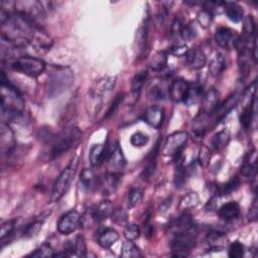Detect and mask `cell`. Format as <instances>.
<instances>
[{"label": "cell", "mask_w": 258, "mask_h": 258, "mask_svg": "<svg viewBox=\"0 0 258 258\" xmlns=\"http://www.w3.org/2000/svg\"><path fill=\"white\" fill-rule=\"evenodd\" d=\"M123 98H124V95H123V94H119V95H117V96L115 97L114 101L112 102V104L110 105V107H109V109H108V112H107V114H106V117L111 116V115L116 111V109L118 108L119 104H120V103L122 102Z\"/></svg>", "instance_id": "11a10c76"}, {"label": "cell", "mask_w": 258, "mask_h": 258, "mask_svg": "<svg viewBox=\"0 0 258 258\" xmlns=\"http://www.w3.org/2000/svg\"><path fill=\"white\" fill-rule=\"evenodd\" d=\"M148 141H149V138L146 134H144L143 132H136L131 136L130 143L134 147H143L145 144H147Z\"/></svg>", "instance_id": "7dc6e473"}, {"label": "cell", "mask_w": 258, "mask_h": 258, "mask_svg": "<svg viewBox=\"0 0 258 258\" xmlns=\"http://www.w3.org/2000/svg\"><path fill=\"white\" fill-rule=\"evenodd\" d=\"M143 192L141 189L138 188L131 189L128 193V207L133 208L137 204H140L143 200Z\"/></svg>", "instance_id": "b9f144b4"}, {"label": "cell", "mask_w": 258, "mask_h": 258, "mask_svg": "<svg viewBox=\"0 0 258 258\" xmlns=\"http://www.w3.org/2000/svg\"><path fill=\"white\" fill-rule=\"evenodd\" d=\"M123 235H124L126 240L134 241L137 239L138 237H140L141 229L136 224H127L126 227L124 228Z\"/></svg>", "instance_id": "7bdbcfd3"}, {"label": "cell", "mask_w": 258, "mask_h": 258, "mask_svg": "<svg viewBox=\"0 0 258 258\" xmlns=\"http://www.w3.org/2000/svg\"><path fill=\"white\" fill-rule=\"evenodd\" d=\"M234 32L235 31L228 28H220L219 29H217V32L215 34V41L217 45L223 49H230L231 47H233L237 37Z\"/></svg>", "instance_id": "2e32d148"}, {"label": "cell", "mask_w": 258, "mask_h": 258, "mask_svg": "<svg viewBox=\"0 0 258 258\" xmlns=\"http://www.w3.org/2000/svg\"><path fill=\"white\" fill-rule=\"evenodd\" d=\"M158 151H160V143H157L155 145V147L151 150V152L147 156L146 164H145L143 171V173H142V177L143 178L144 181H148L155 171Z\"/></svg>", "instance_id": "7402d4cb"}, {"label": "cell", "mask_w": 258, "mask_h": 258, "mask_svg": "<svg viewBox=\"0 0 258 258\" xmlns=\"http://www.w3.org/2000/svg\"><path fill=\"white\" fill-rule=\"evenodd\" d=\"M116 84V77H106L101 79L100 81L96 83L95 87L92 88V96L94 99L99 100L104 94L110 92Z\"/></svg>", "instance_id": "ac0fdd59"}, {"label": "cell", "mask_w": 258, "mask_h": 258, "mask_svg": "<svg viewBox=\"0 0 258 258\" xmlns=\"http://www.w3.org/2000/svg\"><path fill=\"white\" fill-rule=\"evenodd\" d=\"M238 102H239V96L237 94H233L226 101H224L222 104H219L214 112L216 115V123L220 122L222 119H224L238 105Z\"/></svg>", "instance_id": "9a60e30c"}, {"label": "cell", "mask_w": 258, "mask_h": 258, "mask_svg": "<svg viewBox=\"0 0 258 258\" xmlns=\"http://www.w3.org/2000/svg\"><path fill=\"white\" fill-rule=\"evenodd\" d=\"M112 220L115 222V223H118V224H121V223H124L126 221V213L122 210V209H118V210H114L113 213H112Z\"/></svg>", "instance_id": "f5cc1de1"}, {"label": "cell", "mask_w": 258, "mask_h": 258, "mask_svg": "<svg viewBox=\"0 0 258 258\" xmlns=\"http://www.w3.org/2000/svg\"><path fill=\"white\" fill-rule=\"evenodd\" d=\"M212 19H213V13L205 8L198 14V23H199V25L204 29H207L211 26Z\"/></svg>", "instance_id": "c3c4849f"}, {"label": "cell", "mask_w": 258, "mask_h": 258, "mask_svg": "<svg viewBox=\"0 0 258 258\" xmlns=\"http://www.w3.org/2000/svg\"><path fill=\"white\" fill-rule=\"evenodd\" d=\"M165 110L161 107L151 106L144 113V121L156 129L161 128L164 123Z\"/></svg>", "instance_id": "5bb4252c"}, {"label": "cell", "mask_w": 258, "mask_h": 258, "mask_svg": "<svg viewBox=\"0 0 258 258\" xmlns=\"http://www.w3.org/2000/svg\"><path fill=\"white\" fill-rule=\"evenodd\" d=\"M226 68V61L223 55L217 54L213 58L209 65V71L212 76H219L224 72Z\"/></svg>", "instance_id": "1f68e13d"}, {"label": "cell", "mask_w": 258, "mask_h": 258, "mask_svg": "<svg viewBox=\"0 0 258 258\" xmlns=\"http://www.w3.org/2000/svg\"><path fill=\"white\" fill-rule=\"evenodd\" d=\"M82 138V131L78 127L71 126L63 129L55 138L52 147V158L58 157L69 151L73 146L80 143Z\"/></svg>", "instance_id": "7a4b0ae2"}, {"label": "cell", "mask_w": 258, "mask_h": 258, "mask_svg": "<svg viewBox=\"0 0 258 258\" xmlns=\"http://www.w3.org/2000/svg\"><path fill=\"white\" fill-rule=\"evenodd\" d=\"M168 91L161 84H153L149 87L148 96L152 100H165L168 97Z\"/></svg>", "instance_id": "f35d334b"}, {"label": "cell", "mask_w": 258, "mask_h": 258, "mask_svg": "<svg viewBox=\"0 0 258 258\" xmlns=\"http://www.w3.org/2000/svg\"><path fill=\"white\" fill-rule=\"evenodd\" d=\"M200 203V198L196 193H189L183 199L180 201V205H178V210L186 212L190 209H193L197 207Z\"/></svg>", "instance_id": "e575fe53"}, {"label": "cell", "mask_w": 258, "mask_h": 258, "mask_svg": "<svg viewBox=\"0 0 258 258\" xmlns=\"http://www.w3.org/2000/svg\"><path fill=\"white\" fill-rule=\"evenodd\" d=\"M106 146L104 144H95L90 150V164L93 168L100 167L106 157Z\"/></svg>", "instance_id": "484cf974"}, {"label": "cell", "mask_w": 258, "mask_h": 258, "mask_svg": "<svg viewBox=\"0 0 258 258\" xmlns=\"http://www.w3.org/2000/svg\"><path fill=\"white\" fill-rule=\"evenodd\" d=\"M197 32L196 29L191 27V26H185V28L183 29L182 32H181V36L186 42H191L193 39L196 37Z\"/></svg>", "instance_id": "816d5d0a"}, {"label": "cell", "mask_w": 258, "mask_h": 258, "mask_svg": "<svg viewBox=\"0 0 258 258\" xmlns=\"http://www.w3.org/2000/svg\"><path fill=\"white\" fill-rule=\"evenodd\" d=\"M244 252H245L244 245L239 241H235L229 246L228 255L230 258H240L244 255Z\"/></svg>", "instance_id": "bcb514c9"}, {"label": "cell", "mask_w": 258, "mask_h": 258, "mask_svg": "<svg viewBox=\"0 0 258 258\" xmlns=\"http://www.w3.org/2000/svg\"><path fill=\"white\" fill-rule=\"evenodd\" d=\"M125 166H126V161L123 155L122 149L120 146H119L118 143H116L114 145V148L110 152L108 156V160H107L108 172L121 174Z\"/></svg>", "instance_id": "9c48e42d"}, {"label": "cell", "mask_w": 258, "mask_h": 258, "mask_svg": "<svg viewBox=\"0 0 258 258\" xmlns=\"http://www.w3.org/2000/svg\"><path fill=\"white\" fill-rule=\"evenodd\" d=\"M119 239V234L114 229H105L98 236V244L103 248L111 247Z\"/></svg>", "instance_id": "f1b7e54d"}, {"label": "cell", "mask_w": 258, "mask_h": 258, "mask_svg": "<svg viewBox=\"0 0 258 258\" xmlns=\"http://www.w3.org/2000/svg\"><path fill=\"white\" fill-rule=\"evenodd\" d=\"M220 104V94L216 89L212 88L202 97V113L206 115L214 114L217 107Z\"/></svg>", "instance_id": "8fae6325"}, {"label": "cell", "mask_w": 258, "mask_h": 258, "mask_svg": "<svg viewBox=\"0 0 258 258\" xmlns=\"http://www.w3.org/2000/svg\"><path fill=\"white\" fill-rule=\"evenodd\" d=\"M82 223V217L77 211H70L63 215L57 222V231L63 235L75 232Z\"/></svg>", "instance_id": "ba28073f"}, {"label": "cell", "mask_w": 258, "mask_h": 258, "mask_svg": "<svg viewBox=\"0 0 258 258\" xmlns=\"http://www.w3.org/2000/svg\"><path fill=\"white\" fill-rule=\"evenodd\" d=\"M240 186V180L238 178L237 176H234L232 180H230L226 185H224L220 191H219V195H222V196H228L230 195L231 193L235 192L238 188H239Z\"/></svg>", "instance_id": "ee69618b"}, {"label": "cell", "mask_w": 258, "mask_h": 258, "mask_svg": "<svg viewBox=\"0 0 258 258\" xmlns=\"http://www.w3.org/2000/svg\"><path fill=\"white\" fill-rule=\"evenodd\" d=\"M255 100H256V98L254 96L250 104L244 109V111L242 112L240 116V123L245 130L249 129V127L251 126L252 120H253V116L255 113Z\"/></svg>", "instance_id": "836d02e7"}, {"label": "cell", "mask_w": 258, "mask_h": 258, "mask_svg": "<svg viewBox=\"0 0 258 258\" xmlns=\"http://www.w3.org/2000/svg\"><path fill=\"white\" fill-rule=\"evenodd\" d=\"M209 161H210V151L206 147L201 148L199 154V163L201 164V166H205L208 164Z\"/></svg>", "instance_id": "680465c9"}, {"label": "cell", "mask_w": 258, "mask_h": 258, "mask_svg": "<svg viewBox=\"0 0 258 258\" xmlns=\"http://www.w3.org/2000/svg\"><path fill=\"white\" fill-rule=\"evenodd\" d=\"M207 118L208 115L202 112L195 118L193 124V138L196 142L202 141L207 132Z\"/></svg>", "instance_id": "ffe728a7"}, {"label": "cell", "mask_w": 258, "mask_h": 258, "mask_svg": "<svg viewBox=\"0 0 258 258\" xmlns=\"http://www.w3.org/2000/svg\"><path fill=\"white\" fill-rule=\"evenodd\" d=\"M196 236H197V227L194 229L174 234V237L171 242V247L172 250L173 257H187L189 256L191 250L196 245Z\"/></svg>", "instance_id": "8992f818"}, {"label": "cell", "mask_w": 258, "mask_h": 258, "mask_svg": "<svg viewBox=\"0 0 258 258\" xmlns=\"http://www.w3.org/2000/svg\"><path fill=\"white\" fill-rule=\"evenodd\" d=\"M207 241L210 244L211 250H223L225 235L219 231H212L208 234Z\"/></svg>", "instance_id": "d6a6232c"}, {"label": "cell", "mask_w": 258, "mask_h": 258, "mask_svg": "<svg viewBox=\"0 0 258 258\" xmlns=\"http://www.w3.org/2000/svg\"><path fill=\"white\" fill-rule=\"evenodd\" d=\"M168 64V56L165 52L157 53L150 61L149 67L153 71H163Z\"/></svg>", "instance_id": "d590c367"}, {"label": "cell", "mask_w": 258, "mask_h": 258, "mask_svg": "<svg viewBox=\"0 0 258 258\" xmlns=\"http://www.w3.org/2000/svg\"><path fill=\"white\" fill-rule=\"evenodd\" d=\"M113 205L109 201H103L99 204L95 210H93L92 216L95 220V223H102L104 222L108 217H110L113 213Z\"/></svg>", "instance_id": "d6986e66"}, {"label": "cell", "mask_w": 258, "mask_h": 258, "mask_svg": "<svg viewBox=\"0 0 258 258\" xmlns=\"http://www.w3.org/2000/svg\"><path fill=\"white\" fill-rule=\"evenodd\" d=\"M78 164H79V157L78 156L73 157L68 167L61 172V174L57 176L54 184L51 198H50V201L52 203L61 200L68 192L74 180V176L76 174Z\"/></svg>", "instance_id": "3957f363"}, {"label": "cell", "mask_w": 258, "mask_h": 258, "mask_svg": "<svg viewBox=\"0 0 258 258\" xmlns=\"http://www.w3.org/2000/svg\"><path fill=\"white\" fill-rule=\"evenodd\" d=\"M12 70L22 73L29 77H38L41 76L46 70V63L41 58L24 56L17 57L11 63Z\"/></svg>", "instance_id": "5b68a950"}, {"label": "cell", "mask_w": 258, "mask_h": 258, "mask_svg": "<svg viewBox=\"0 0 258 258\" xmlns=\"http://www.w3.org/2000/svg\"><path fill=\"white\" fill-rule=\"evenodd\" d=\"M188 52H189V48L184 45L172 47L170 50V54L174 57H185Z\"/></svg>", "instance_id": "db71d44e"}, {"label": "cell", "mask_w": 258, "mask_h": 258, "mask_svg": "<svg viewBox=\"0 0 258 258\" xmlns=\"http://www.w3.org/2000/svg\"><path fill=\"white\" fill-rule=\"evenodd\" d=\"M136 43L138 47L140 56H144L148 51V22L145 21L144 24L141 26L136 33Z\"/></svg>", "instance_id": "44dd1931"}, {"label": "cell", "mask_w": 258, "mask_h": 258, "mask_svg": "<svg viewBox=\"0 0 258 258\" xmlns=\"http://www.w3.org/2000/svg\"><path fill=\"white\" fill-rule=\"evenodd\" d=\"M120 175L121 174L107 172L102 177H99L98 187H100L104 195L114 194L119 186V183H120Z\"/></svg>", "instance_id": "7c38bea8"}, {"label": "cell", "mask_w": 258, "mask_h": 258, "mask_svg": "<svg viewBox=\"0 0 258 258\" xmlns=\"http://www.w3.org/2000/svg\"><path fill=\"white\" fill-rule=\"evenodd\" d=\"M146 79H147V71L146 70L141 71L140 73H137L133 77L132 83H131V89H132V94L135 98V100H138V96H140V94H141L142 88L144 85Z\"/></svg>", "instance_id": "f546056e"}, {"label": "cell", "mask_w": 258, "mask_h": 258, "mask_svg": "<svg viewBox=\"0 0 258 258\" xmlns=\"http://www.w3.org/2000/svg\"><path fill=\"white\" fill-rule=\"evenodd\" d=\"M54 250L52 248V246L48 243H44L42 246H39L37 249H35V251L31 254H29L30 257H54Z\"/></svg>", "instance_id": "f6af8a7d"}, {"label": "cell", "mask_w": 258, "mask_h": 258, "mask_svg": "<svg viewBox=\"0 0 258 258\" xmlns=\"http://www.w3.org/2000/svg\"><path fill=\"white\" fill-rule=\"evenodd\" d=\"M195 227L196 226L193 223L192 216L189 213L184 212L183 214L178 216L173 221V223L172 224V231L174 235V234H180V233L190 231L194 229Z\"/></svg>", "instance_id": "e0dca14e"}, {"label": "cell", "mask_w": 258, "mask_h": 258, "mask_svg": "<svg viewBox=\"0 0 258 258\" xmlns=\"http://www.w3.org/2000/svg\"><path fill=\"white\" fill-rule=\"evenodd\" d=\"M243 37L246 41H249L252 37L256 36V26L252 15H247L244 18V26H243Z\"/></svg>", "instance_id": "74e56055"}, {"label": "cell", "mask_w": 258, "mask_h": 258, "mask_svg": "<svg viewBox=\"0 0 258 258\" xmlns=\"http://www.w3.org/2000/svg\"><path fill=\"white\" fill-rule=\"evenodd\" d=\"M0 140H1L2 150H5L7 154L11 153L15 145L14 136L11 128L5 123L1 124V137H0Z\"/></svg>", "instance_id": "d4e9b609"}, {"label": "cell", "mask_w": 258, "mask_h": 258, "mask_svg": "<svg viewBox=\"0 0 258 258\" xmlns=\"http://www.w3.org/2000/svg\"><path fill=\"white\" fill-rule=\"evenodd\" d=\"M229 142H230V132L228 129H223L213 136L211 146L215 151H220L228 145Z\"/></svg>", "instance_id": "83f0119b"}, {"label": "cell", "mask_w": 258, "mask_h": 258, "mask_svg": "<svg viewBox=\"0 0 258 258\" xmlns=\"http://www.w3.org/2000/svg\"><path fill=\"white\" fill-rule=\"evenodd\" d=\"M74 82V74L69 68H59L51 73L48 82V95L50 98L57 97L68 90Z\"/></svg>", "instance_id": "277c9868"}, {"label": "cell", "mask_w": 258, "mask_h": 258, "mask_svg": "<svg viewBox=\"0 0 258 258\" xmlns=\"http://www.w3.org/2000/svg\"><path fill=\"white\" fill-rule=\"evenodd\" d=\"M120 256L123 258H137L141 257L142 254L140 249L137 248V246L132 241L127 240L122 244Z\"/></svg>", "instance_id": "8d00e7d4"}, {"label": "cell", "mask_w": 258, "mask_h": 258, "mask_svg": "<svg viewBox=\"0 0 258 258\" xmlns=\"http://www.w3.org/2000/svg\"><path fill=\"white\" fill-rule=\"evenodd\" d=\"M38 137H39V141H42L43 143H48L51 141H54L53 134L51 133L50 129H41L38 132Z\"/></svg>", "instance_id": "6f0895ef"}, {"label": "cell", "mask_w": 258, "mask_h": 258, "mask_svg": "<svg viewBox=\"0 0 258 258\" xmlns=\"http://www.w3.org/2000/svg\"><path fill=\"white\" fill-rule=\"evenodd\" d=\"M189 135L185 131H177L167 137L164 144L163 153L167 156H174L180 154L186 146Z\"/></svg>", "instance_id": "52a82bcc"}, {"label": "cell", "mask_w": 258, "mask_h": 258, "mask_svg": "<svg viewBox=\"0 0 258 258\" xmlns=\"http://www.w3.org/2000/svg\"><path fill=\"white\" fill-rule=\"evenodd\" d=\"M202 89L203 88L199 85H190V89L184 103H186L189 106L195 104L198 99H199V97L202 95Z\"/></svg>", "instance_id": "60d3db41"}, {"label": "cell", "mask_w": 258, "mask_h": 258, "mask_svg": "<svg viewBox=\"0 0 258 258\" xmlns=\"http://www.w3.org/2000/svg\"><path fill=\"white\" fill-rule=\"evenodd\" d=\"M80 182L88 190H92L99 185V177L95 174L92 170L85 169L82 171L80 175Z\"/></svg>", "instance_id": "4dcf8cb0"}, {"label": "cell", "mask_w": 258, "mask_h": 258, "mask_svg": "<svg viewBox=\"0 0 258 258\" xmlns=\"http://www.w3.org/2000/svg\"><path fill=\"white\" fill-rule=\"evenodd\" d=\"M186 61L192 70L203 69L207 63V58L204 52L200 49H192L187 53Z\"/></svg>", "instance_id": "4fadbf2b"}, {"label": "cell", "mask_w": 258, "mask_h": 258, "mask_svg": "<svg viewBox=\"0 0 258 258\" xmlns=\"http://www.w3.org/2000/svg\"><path fill=\"white\" fill-rule=\"evenodd\" d=\"M44 221H45V219L43 218V219H37V220H34L33 222L29 223L25 228V230L23 232V237L30 238V237L35 236L39 231H41L43 224H44Z\"/></svg>", "instance_id": "ab89813d"}, {"label": "cell", "mask_w": 258, "mask_h": 258, "mask_svg": "<svg viewBox=\"0 0 258 258\" xmlns=\"http://www.w3.org/2000/svg\"><path fill=\"white\" fill-rule=\"evenodd\" d=\"M184 28H185V26H184V23L182 21V18L181 17H176L173 21L172 25V33L175 34V35L176 34H181V32H182Z\"/></svg>", "instance_id": "9f6ffc18"}, {"label": "cell", "mask_w": 258, "mask_h": 258, "mask_svg": "<svg viewBox=\"0 0 258 258\" xmlns=\"http://www.w3.org/2000/svg\"><path fill=\"white\" fill-rule=\"evenodd\" d=\"M224 10L227 17L233 23H240L244 17V11L242 7L235 2L224 3Z\"/></svg>", "instance_id": "4316f807"}, {"label": "cell", "mask_w": 258, "mask_h": 258, "mask_svg": "<svg viewBox=\"0 0 258 258\" xmlns=\"http://www.w3.org/2000/svg\"><path fill=\"white\" fill-rule=\"evenodd\" d=\"M87 254V247L84 238L82 236H78L75 240V253L74 255L79 257H84Z\"/></svg>", "instance_id": "681fc988"}, {"label": "cell", "mask_w": 258, "mask_h": 258, "mask_svg": "<svg viewBox=\"0 0 258 258\" xmlns=\"http://www.w3.org/2000/svg\"><path fill=\"white\" fill-rule=\"evenodd\" d=\"M1 24L2 38L15 49H23L32 44L37 31L41 29L36 24L18 12L10 14L1 10Z\"/></svg>", "instance_id": "6da1fadb"}, {"label": "cell", "mask_w": 258, "mask_h": 258, "mask_svg": "<svg viewBox=\"0 0 258 258\" xmlns=\"http://www.w3.org/2000/svg\"><path fill=\"white\" fill-rule=\"evenodd\" d=\"M190 89V84L183 80V79H176L172 81L169 89V96L174 102H184L187 98Z\"/></svg>", "instance_id": "30bf717a"}, {"label": "cell", "mask_w": 258, "mask_h": 258, "mask_svg": "<svg viewBox=\"0 0 258 258\" xmlns=\"http://www.w3.org/2000/svg\"><path fill=\"white\" fill-rule=\"evenodd\" d=\"M220 218L225 221H231L240 215V207L236 202H229L220 207L218 210Z\"/></svg>", "instance_id": "603a6c76"}, {"label": "cell", "mask_w": 258, "mask_h": 258, "mask_svg": "<svg viewBox=\"0 0 258 258\" xmlns=\"http://www.w3.org/2000/svg\"><path fill=\"white\" fill-rule=\"evenodd\" d=\"M241 172L244 176L248 178H253L257 172V163H256V151H250L245 157V161L241 168Z\"/></svg>", "instance_id": "cb8c5ba5"}, {"label": "cell", "mask_w": 258, "mask_h": 258, "mask_svg": "<svg viewBox=\"0 0 258 258\" xmlns=\"http://www.w3.org/2000/svg\"><path fill=\"white\" fill-rule=\"evenodd\" d=\"M15 223H16V220H15V219H12V220L6 221L5 223H3V224L1 225V230H0V239L4 240L6 237H8V236L11 235V233H12L13 230H14Z\"/></svg>", "instance_id": "f907efd6"}, {"label": "cell", "mask_w": 258, "mask_h": 258, "mask_svg": "<svg viewBox=\"0 0 258 258\" xmlns=\"http://www.w3.org/2000/svg\"><path fill=\"white\" fill-rule=\"evenodd\" d=\"M256 219H257V202L256 200H254L249 211V220L256 221Z\"/></svg>", "instance_id": "91938a15"}]
</instances>
